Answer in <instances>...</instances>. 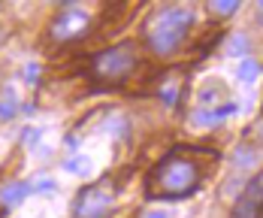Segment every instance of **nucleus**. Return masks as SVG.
<instances>
[{
  "instance_id": "423d86ee",
  "label": "nucleus",
  "mask_w": 263,
  "mask_h": 218,
  "mask_svg": "<svg viewBox=\"0 0 263 218\" xmlns=\"http://www.w3.org/2000/svg\"><path fill=\"white\" fill-rule=\"evenodd\" d=\"M233 218H263V173H257L239 194Z\"/></svg>"
},
{
  "instance_id": "39448f33",
  "label": "nucleus",
  "mask_w": 263,
  "mask_h": 218,
  "mask_svg": "<svg viewBox=\"0 0 263 218\" xmlns=\"http://www.w3.org/2000/svg\"><path fill=\"white\" fill-rule=\"evenodd\" d=\"M88 25H91V19H88V12L82 6H64L61 15L52 22V37L61 40V43H67V40L82 37L88 30Z\"/></svg>"
},
{
  "instance_id": "0eeeda50",
  "label": "nucleus",
  "mask_w": 263,
  "mask_h": 218,
  "mask_svg": "<svg viewBox=\"0 0 263 218\" xmlns=\"http://www.w3.org/2000/svg\"><path fill=\"white\" fill-rule=\"evenodd\" d=\"M15 112H18L15 88H12V85H6V88L0 91V118H3V121H9V118H15Z\"/></svg>"
},
{
  "instance_id": "f257e3e1",
  "label": "nucleus",
  "mask_w": 263,
  "mask_h": 218,
  "mask_svg": "<svg viewBox=\"0 0 263 218\" xmlns=\"http://www.w3.org/2000/svg\"><path fill=\"white\" fill-rule=\"evenodd\" d=\"M212 161H215L212 152H200V149H173V152L148 173L145 197H148V200H179V197H191L194 191L203 185Z\"/></svg>"
},
{
  "instance_id": "1a4fd4ad",
  "label": "nucleus",
  "mask_w": 263,
  "mask_h": 218,
  "mask_svg": "<svg viewBox=\"0 0 263 218\" xmlns=\"http://www.w3.org/2000/svg\"><path fill=\"white\" fill-rule=\"evenodd\" d=\"M257 73H260V67H257L254 61H242V67H239L242 82H254V79H257Z\"/></svg>"
},
{
  "instance_id": "6e6552de",
  "label": "nucleus",
  "mask_w": 263,
  "mask_h": 218,
  "mask_svg": "<svg viewBox=\"0 0 263 218\" xmlns=\"http://www.w3.org/2000/svg\"><path fill=\"white\" fill-rule=\"evenodd\" d=\"M25 191H27V185H18V182H15V185H6L3 194H0V200H3V203H15L18 197H25Z\"/></svg>"
},
{
  "instance_id": "f03ea898",
  "label": "nucleus",
  "mask_w": 263,
  "mask_h": 218,
  "mask_svg": "<svg viewBox=\"0 0 263 218\" xmlns=\"http://www.w3.org/2000/svg\"><path fill=\"white\" fill-rule=\"evenodd\" d=\"M191 25H194V9H187V6H160L145 19L142 40L155 55H173L184 43Z\"/></svg>"
},
{
  "instance_id": "7ed1b4c3",
  "label": "nucleus",
  "mask_w": 263,
  "mask_h": 218,
  "mask_svg": "<svg viewBox=\"0 0 263 218\" xmlns=\"http://www.w3.org/2000/svg\"><path fill=\"white\" fill-rule=\"evenodd\" d=\"M136 67H139V49L133 43H121L94 55L88 64V76L97 85H121L136 73Z\"/></svg>"
},
{
  "instance_id": "9d476101",
  "label": "nucleus",
  "mask_w": 263,
  "mask_h": 218,
  "mask_svg": "<svg viewBox=\"0 0 263 218\" xmlns=\"http://www.w3.org/2000/svg\"><path fill=\"white\" fill-rule=\"evenodd\" d=\"M239 3L233 0V3H212V12H218V15H230V12H236Z\"/></svg>"
},
{
  "instance_id": "ddd939ff",
  "label": "nucleus",
  "mask_w": 263,
  "mask_h": 218,
  "mask_svg": "<svg viewBox=\"0 0 263 218\" xmlns=\"http://www.w3.org/2000/svg\"><path fill=\"white\" fill-rule=\"evenodd\" d=\"M260 12H263V0H260Z\"/></svg>"
},
{
  "instance_id": "f8f14e48",
  "label": "nucleus",
  "mask_w": 263,
  "mask_h": 218,
  "mask_svg": "<svg viewBox=\"0 0 263 218\" xmlns=\"http://www.w3.org/2000/svg\"><path fill=\"white\" fill-rule=\"evenodd\" d=\"M145 218H170V215H166L163 209H155V212H148V215H145Z\"/></svg>"
},
{
  "instance_id": "9b49d317",
  "label": "nucleus",
  "mask_w": 263,
  "mask_h": 218,
  "mask_svg": "<svg viewBox=\"0 0 263 218\" xmlns=\"http://www.w3.org/2000/svg\"><path fill=\"white\" fill-rule=\"evenodd\" d=\"M67 170H73V173H88V158H73V161H67Z\"/></svg>"
},
{
  "instance_id": "20e7f679",
  "label": "nucleus",
  "mask_w": 263,
  "mask_h": 218,
  "mask_svg": "<svg viewBox=\"0 0 263 218\" xmlns=\"http://www.w3.org/2000/svg\"><path fill=\"white\" fill-rule=\"evenodd\" d=\"M115 182L112 179H100L94 185L82 191L76 197V206H73V218H109L115 209Z\"/></svg>"
}]
</instances>
